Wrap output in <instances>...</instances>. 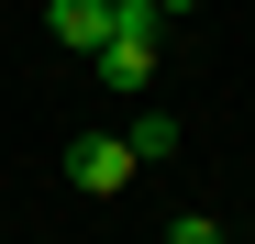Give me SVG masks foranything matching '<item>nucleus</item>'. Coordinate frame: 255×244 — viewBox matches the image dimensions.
<instances>
[{
	"mask_svg": "<svg viewBox=\"0 0 255 244\" xmlns=\"http://www.w3.org/2000/svg\"><path fill=\"white\" fill-rule=\"evenodd\" d=\"M133 178H144V167H133V144H122V133H78V144H67V189H89V200H122Z\"/></svg>",
	"mask_w": 255,
	"mask_h": 244,
	"instance_id": "1",
	"label": "nucleus"
},
{
	"mask_svg": "<svg viewBox=\"0 0 255 244\" xmlns=\"http://www.w3.org/2000/svg\"><path fill=\"white\" fill-rule=\"evenodd\" d=\"M45 33H56L67 56H100L111 45V0H45Z\"/></svg>",
	"mask_w": 255,
	"mask_h": 244,
	"instance_id": "2",
	"label": "nucleus"
},
{
	"mask_svg": "<svg viewBox=\"0 0 255 244\" xmlns=\"http://www.w3.org/2000/svg\"><path fill=\"white\" fill-rule=\"evenodd\" d=\"M122 144H133V167H155V155H178V111H144L133 133H122Z\"/></svg>",
	"mask_w": 255,
	"mask_h": 244,
	"instance_id": "3",
	"label": "nucleus"
},
{
	"mask_svg": "<svg viewBox=\"0 0 255 244\" xmlns=\"http://www.w3.org/2000/svg\"><path fill=\"white\" fill-rule=\"evenodd\" d=\"M166 244H222V222H211V211H178V222H166Z\"/></svg>",
	"mask_w": 255,
	"mask_h": 244,
	"instance_id": "4",
	"label": "nucleus"
},
{
	"mask_svg": "<svg viewBox=\"0 0 255 244\" xmlns=\"http://www.w3.org/2000/svg\"><path fill=\"white\" fill-rule=\"evenodd\" d=\"M189 11H200V0H155V22H189Z\"/></svg>",
	"mask_w": 255,
	"mask_h": 244,
	"instance_id": "5",
	"label": "nucleus"
},
{
	"mask_svg": "<svg viewBox=\"0 0 255 244\" xmlns=\"http://www.w3.org/2000/svg\"><path fill=\"white\" fill-rule=\"evenodd\" d=\"M222 244H233V233H222Z\"/></svg>",
	"mask_w": 255,
	"mask_h": 244,
	"instance_id": "6",
	"label": "nucleus"
}]
</instances>
